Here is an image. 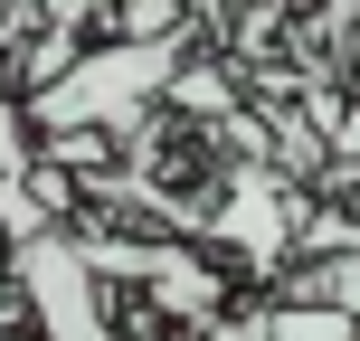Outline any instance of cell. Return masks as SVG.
Returning <instances> with one entry per match:
<instances>
[{"instance_id": "3", "label": "cell", "mask_w": 360, "mask_h": 341, "mask_svg": "<svg viewBox=\"0 0 360 341\" xmlns=\"http://www.w3.org/2000/svg\"><path fill=\"white\" fill-rule=\"evenodd\" d=\"M29 180H38V143L19 124V95L0 86V190H29Z\"/></svg>"}, {"instance_id": "4", "label": "cell", "mask_w": 360, "mask_h": 341, "mask_svg": "<svg viewBox=\"0 0 360 341\" xmlns=\"http://www.w3.org/2000/svg\"><path fill=\"white\" fill-rule=\"evenodd\" d=\"M0 341H38V332H29V323H19V332H0Z\"/></svg>"}, {"instance_id": "1", "label": "cell", "mask_w": 360, "mask_h": 341, "mask_svg": "<svg viewBox=\"0 0 360 341\" xmlns=\"http://www.w3.org/2000/svg\"><path fill=\"white\" fill-rule=\"evenodd\" d=\"M180 48H190V38H152V48L114 38V48H86V57H67V67H48L29 95H19L29 143H38V133H76V124H114V114L152 105V95L171 86Z\"/></svg>"}, {"instance_id": "2", "label": "cell", "mask_w": 360, "mask_h": 341, "mask_svg": "<svg viewBox=\"0 0 360 341\" xmlns=\"http://www.w3.org/2000/svg\"><path fill=\"white\" fill-rule=\"evenodd\" d=\"M209 341H360V313H342V304H275V313H256L237 332H209Z\"/></svg>"}]
</instances>
